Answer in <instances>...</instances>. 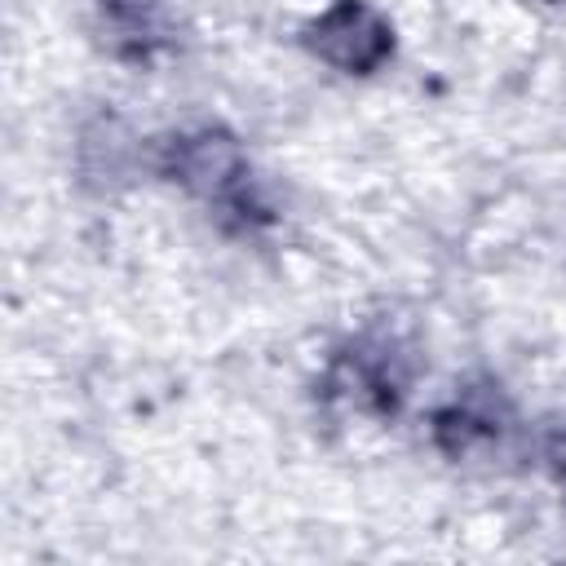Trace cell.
Instances as JSON below:
<instances>
[{
    "instance_id": "6da1fadb",
    "label": "cell",
    "mask_w": 566,
    "mask_h": 566,
    "mask_svg": "<svg viewBox=\"0 0 566 566\" xmlns=\"http://www.w3.org/2000/svg\"><path fill=\"white\" fill-rule=\"evenodd\" d=\"M159 172L172 177L177 186H186L190 195H199L208 208H217V217H234L239 226L270 221V208L256 195L252 164L226 128L199 124V128H181V133L164 137Z\"/></svg>"
},
{
    "instance_id": "7a4b0ae2",
    "label": "cell",
    "mask_w": 566,
    "mask_h": 566,
    "mask_svg": "<svg viewBox=\"0 0 566 566\" xmlns=\"http://www.w3.org/2000/svg\"><path fill=\"white\" fill-rule=\"evenodd\" d=\"M407 380H411L407 354H398V345L389 336H363V340L345 345L332 358L323 394L327 398H345L358 411L389 416V411H398V402L407 394Z\"/></svg>"
},
{
    "instance_id": "3957f363",
    "label": "cell",
    "mask_w": 566,
    "mask_h": 566,
    "mask_svg": "<svg viewBox=\"0 0 566 566\" xmlns=\"http://www.w3.org/2000/svg\"><path fill=\"white\" fill-rule=\"evenodd\" d=\"M305 49L345 75H371L394 53V31L367 0H336L305 27Z\"/></svg>"
},
{
    "instance_id": "277c9868",
    "label": "cell",
    "mask_w": 566,
    "mask_h": 566,
    "mask_svg": "<svg viewBox=\"0 0 566 566\" xmlns=\"http://www.w3.org/2000/svg\"><path fill=\"white\" fill-rule=\"evenodd\" d=\"M500 433H504V407L491 394L464 389V394H455V402H447L442 411H433V442L451 460H464L473 451L495 447Z\"/></svg>"
},
{
    "instance_id": "5b68a950",
    "label": "cell",
    "mask_w": 566,
    "mask_h": 566,
    "mask_svg": "<svg viewBox=\"0 0 566 566\" xmlns=\"http://www.w3.org/2000/svg\"><path fill=\"white\" fill-rule=\"evenodd\" d=\"M102 22L111 31L115 53L133 62H146L168 40L164 0H102Z\"/></svg>"
}]
</instances>
